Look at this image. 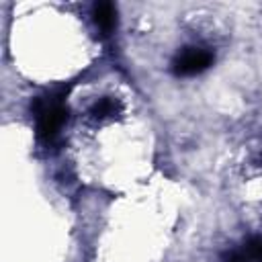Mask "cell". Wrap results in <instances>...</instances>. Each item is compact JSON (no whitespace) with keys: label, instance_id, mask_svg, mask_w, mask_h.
<instances>
[{"label":"cell","instance_id":"1","mask_svg":"<svg viewBox=\"0 0 262 262\" xmlns=\"http://www.w3.org/2000/svg\"><path fill=\"white\" fill-rule=\"evenodd\" d=\"M68 88H57L53 92H47L43 96H37L31 102V111L37 119V135L53 143L61 131V127L68 121V106H66Z\"/></svg>","mask_w":262,"mask_h":262},{"label":"cell","instance_id":"2","mask_svg":"<svg viewBox=\"0 0 262 262\" xmlns=\"http://www.w3.org/2000/svg\"><path fill=\"white\" fill-rule=\"evenodd\" d=\"M213 63V53L205 47H184L172 59V72L176 76H196Z\"/></svg>","mask_w":262,"mask_h":262},{"label":"cell","instance_id":"3","mask_svg":"<svg viewBox=\"0 0 262 262\" xmlns=\"http://www.w3.org/2000/svg\"><path fill=\"white\" fill-rule=\"evenodd\" d=\"M92 18L102 33H111L117 25V10L111 2H96L92 6Z\"/></svg>","mask_w":262,"mask_h":262},{"label":"cell","instance_id":"4","mask_svg":"<svg viewBox=\"0 0 262 262\" xmlns=\"http://www.w3.org/2000/svg\"><path fill=\"white\" fill-rule=\"evenodd\" d=\"M117 113H119V102H117L115 98H108V96L96 100V102L90 106V115H92L94 119H108V117H113V115H117Z\"/></svg>","mask_w":262,"mask_h":262}]
</instances>
